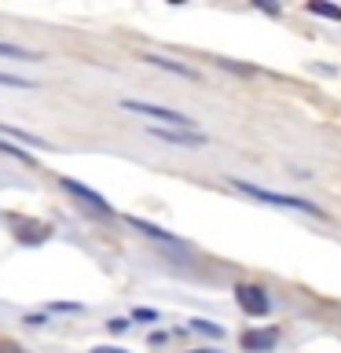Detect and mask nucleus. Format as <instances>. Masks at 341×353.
Listing matches in <instances>:
<instances>
[{"label":"nucleus","instance_id":"1","mask_svg":"<svg viewBox=\"0 0 341 353\" xmlns=\"http://www.w3.org/2000/svg\"><path fill=\"white\" fill-rule=\"evenodd\" d=\"M231 188L250 199H257V203H268V206H279V210H297V214H312V217H327L323 210L316 203H308V199H297V195H286V192H272V188H261V184H250L242 181V176H231Z\"/></svg>","mask_w":341,"mask_h":353},{"label":"nucleus","instance_id":"2","mask_svg":"<svg viewBox=\"0 0 341 353\" xmlns=\"http://www.w3.org/2000/svg\"><path fill=\"white\" fill-rule=\"evenodd\" d=\"M121 107L132 110V114H143L151 121H158L162 129H195V118L180 114L173 107H158V103H143V99H121Z\"/></svg>","mask_w":341,"mask_h":353},{"label":"nucleus","instance_id":"8","mask_svg":"<svg viewBox=\"0 0 341 353\" xmlns=\"http://www.w3.org/2000/svg\"><path fill=\"white\" fill-rule=\"evenodd\" d=\"M129 225L136 228V232H143L147 239H154V243H173V247L180 243V239L173 236V232H165V228H158V225H147V221H140V217H129Z\"/></svg>","mask_w":341,"mask_h":353},{"label":"nucleus","instance_id":"7","mask_svg":"<svg viewBox=\"0 0 341 353\" xmlns=\"http://www.w3.org/2000/svg\"><path fill=\"white\" fill-rule=\"evenodd\" d=\"M143 63H151V66H158V70H169L176 77H187V81H195L198 70L195 66H187V63H176V59H165V55H143Z\"/></svg>","mask_w":341,"mask_h":353},{"label":"nucleus","instance_id":"3","mask_svg":"<svg viewBox=\"0 0 341 353\" xmlns=\"http://www.w3.org/2000/svg\"><path fill=\"white\" fill-rule=\"evenodd\" d=\"M235 302L242 305V313H250V316H268L272 313V298L257 283H239L235 287Z\"/></svg>","mask_w":341,"mask_h":353},{"label":"nucleus","instance_id":"16","mask_svg":"<svg viewBox=\"0 0 341 353\" xmlns=\"http://www.w3.org/2000/svg\"><path fill=\"white\" fill-rule=\"evenodd\" d=\"M136 316H140V320H158V313H154V309H136Z\"/></svg>","mask_w":341,"mask_h":353},{"label":"nucleus","instance_id":"11","mask_svg":"<svg viewBox=\"0 0 341 353\" xmlns=\"http://www.w3.org/2000/svg\"><path fill=\"white\" fill-rule=\"evenodd\" d=\"M305 11H308V15H323V19H334V22H341V8H334V4H323V0H312V4H305Z\"/></svg>","mask_w":341,"mask_h":353},{"label":"nucleus","instance_id":"12","mask_svg":"<svg viewBox=\"0 0 341 353\" xmlns=\"http://www.w3.org/2000/svg\"><path fill=\"white\" fill-rule=\"evenodd\" d=\"M191 327L202 331V335H209V339H220V335H224V327L213 324V320H191Z\"/></svg>","mask_w":341,"mask_h":353},{"label":"nucleus","instance_id":"4","mask_svg":"<svg viewBox=\"0 0 341 353\" xmlns=\"http://www.w3.org/2000/svg\"><path fill=\"white\" fill-rule=\"evenodd\" d=\"M151 137H158L173 148H206V137L198 129H162V125H147Z\"/></svg>","mask_w":341,"mask_h":353},{"label":"nucleus","instance_id":"18","mask_svg":"<svg viewBox=\"0 0 341 353\" xmlns=\"http://www.w3.org/2000/svg\"><path fill=\"white\" fill-rule=\"evenodd\" d=\"M191 353H220V350H191Z\"/></svg>","mask_w":341,"mask_h":353},{"label":"nucleus","instance_id":"14","mask_svg":"<svg viewBox=\"0 0 341 353\" xmlns=\"http://www.w3.org/2000/svg\"><path fill=\"white\" fill-rule=\"evenodd\" d=\"M0 154H11V159H19V162H26V154H22L15 143H8V140H0Z\"/></svg>","mask_w":341,"mask_h":353},{"label":"nucleus","instance_id":"9","mask_svg":"<svg viewBox=\"0 0 341 353\" xmlns=\"http://www.w3.org/2000/svg\"><path fill=\"white\" fill-rule=\"evenodd\" d=\"M0 59H19V63H37L41 55L22 48V44H11V41H0Z\"/></svg>","mask_w":341,"mask_h":353},{"label":"nucleus","instance_id":"13","mask_svg":"<svg viewBox=\"0 0 341 353\" xmlns=\"http://www.w3.org/2000/svg\"><path fill=\"white\" fill-rule=\"evenodd\" d=\"M0 85L4 88H37L33 81H26V77H15V74H4V70H0Z\"/></svg>","mask_w":341,"mask_h":353},{"label":"nucleus","instance_id":"19","mask_svg":"<svg viewBox=\"0 0 341 353\" xmlns=\"http://www.w3.org/2000/svg\"><path fill=\"white\" fill-rule=\"evenodd\" d=\"M0 353H19V350H0Z\"/></svg>","mask_w":341,"mask_h":353},{"label":"nucleus","instance_id":"6","mask_svg":"<svg viewBox=\"0 0 341 353\" xmlns=\"http://www.w3.org/2000/svg\"><path fill=\"white\" fill-rule=\"evenodd\" d=\"M275 342H279V331H246L242 335V350L268 353V350H275Z\"/></svg>","mask_w":341,"mask_h":353},{"label":"nucleus","instance_id":"17","mask_svg":"<svg viewBox=\"0 0 341 353\" xmlns=\"http://www.w3.org/2000/svg\"><path fill=\"white\" fill-rule=\"evenodd\" d=\"M92 353H129V350H118V346H96Z\"/></svg>","mask_w":341,"mask_h":353},{"label":"nucleus","instance_id":"15","mask_svg":"<svg viewBox=\"0 0 341 353\" xmlns=\"http://www.w3.org/2000/svg\"><path fill=\"white\" fill-rule=\"evenodd\" d=\"M107 327H110V331H114V335H121V331H125V327H129V320H121V316H118V320H110V324H107Z\"/></svg>","mask_w":341,"mask_h":353},{"label":"nucleus","instance_id":"5","mask_svg":"<svg viewBox=\"0 0 341 353\" xmlns=\"http://www.w3.org/2000/svg\"><path fill=\"white\" fill-rule=\"evenodd\" d=\"M59 184H63V188H66V192H70V195H77V199H81V203H88V206L96 210V214H110V203H107V199L99 195V192H92V188H88V184L74 181V176H59Z\"/></svg>","mask_w":341,"mask_h":353},{"label":"nucleus","instance_id":"10","mask_svg":"<svg viewBox=\"0 0 341 353\" xmlns=\"http://www.w3.org/2000/svg\"><path fill=\"white\" fill-rule=\"evenodd\" d=\"M0 132H4V137H15V140H22V143H33V148H41V151H52V143H48V140L33 137V132H26V129H11V125H0Z\"/></svg>","mask_w":341,"mask_h":353}]
</instances>
